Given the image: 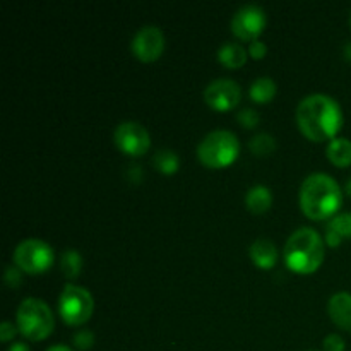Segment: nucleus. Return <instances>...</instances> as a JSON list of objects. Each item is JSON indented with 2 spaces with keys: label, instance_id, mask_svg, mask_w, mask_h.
Masks as SVG:
<instances>
[{
  "label": "nucleus",
  "instance_id": "b1692460",
  "mask_svg": "<svg viewBox=\"0 0 351 351\" xmlns=\"http://www.w3.org/2000/svg\"><path fill=\"white\" fill-rule=\"evenodd\" d=\"M324 351H345V339L339 335H328L322 341Z\"/></svg>",
  "mask_w": 351,
  "mask_h": 351
},
{
  "label": "nucleus",
  "instance_id": "2eb2a0df",
  "mask_svg": "<svg viewBox=\"0 0 351 351\" xmlns=\"http://www.w3.org/2000/svg\"><path fill=\"white\" fill-rule=\"evenodd\" d=\"M271 204H273V194L266 185H254L247 192L245 206L249 211L261 215V213H266L271 208Z\"/></svg>",
  "mask_w": 351,
  "mask_h": 351
},
{
  "label": "nucleus",
  "instance_id": "412c9836",
  "mask_svg": "<svg viewBox=\"0 0 351 351\" xmlns=\"http://www.w3.org/2000/svg\"><path fill=\"white\" fill-rule=\"evenodd\" d=\"M328 230L339 237V239H351V213H341L329 221Z\"/></svg>",
  "mask_w": 351,
  "mask_h": 351
},
{
  "label": "nucleus",
  "instance_id": "9b49d317",
  "mask_svg": "<svg viewBox=\"0 0 351 351\" xmlns=\"http://www.w3.org/2000/svg\"><path fill=\"white\" fill-rule=\"evenodd\" d=\"M132 53L143 62H154L165 50V34L158 26H143L132 38Z\"/></svg>",
  "mask_w": 351,
  "mask_h": 351
},
{
  "label": "nucleus",
  "instance_id": "473e14b6",
  "mask_svg": "<svg viewBox=\"0 0 351 351\" xmlns=\"http://www.w3.org/2000/svg\"><path fill=\"white\" fill-rule=\"evenodd\" d=\"M308 351H317V350H308Z\"/></svg>",
  "mask_w": 351,
  "mask_h": 351
},
{
  "label": "nucleus",
  "instance_id": "ddd939ff",
  "mask_svg": "<svg viewBox=\"0 0 351 351\" xmlns=\"http://www.w3.org/2000/svg\"><path fill=\"white\" fill-rule=\"evenodd\" d=\"M249 252L254 264H256L257 267H263V269H271L278 261L276 245L267 239H257L256 242L250 245Z\"/></svg>",
  "mask_w": 351,
  "mask_h": 351
},
{
  "label": "nucleus",
  "instance_id": "aec40b11",
  "mask_svg": "<svg viewBox=\"0 0 351 351\" xmlns=\"http://www.w3.org/2000/svg\"><path fill=\"white\" fill-rule=\"evenodd\" d=\"M60 269L67 278L74 280L82 269V257L75 250H65L60 259Z\"/></svg>",
  "mask_w": 351,
  "mask_h": 351
},
{
  "label": "nucleus",
  "instance_id": "5701e85b",
  "mask_svg": "<svg viewBox=\"0 0 351 351\" xmlns=\"http://www.w3.org/2000/svg\"><path fill=\"white\" fill-rule=\"evenodd\" d=\"M74 345L75 348L82 351L93 348V345H95V335H93L91 331H88V329H82V331H79L77 335L74 336Z\"/></svg>",
  "mask_w": 351,
  "mask_h": 351
},
{
  "label": "nucleus",
  "instance_id": "c85d7f7f",
  "mask_svg": "<svg viewBox=\"0 0 351 351\" xmlns=\"http://www.w3.org/2000/svg\"><path fill=\"white\" fill-rule=\"evenodd\" d=\"M47 351H72V350L65 345H55V346H50Z\"/></svg>",
  "mask_w": 351,
  "mask_h": 351
},
{
  "label": "nucleus",
  "instance_id": "423d86ee",
  "mask_svg": "<svg viewBox=\"0 0 351 351\" xmlns=\"http://www.w3.org/2000/svg\"><path fill=\"white\" fill-rule=\"evenodd\" d=\"M95 311V300L86 288L67 285L58 298V312L65 324L81 326L89 321Z\"/></svg>",
  "mask_w": 351,
  "mask_h": 351
},
{
  "label": "nucleus",
  "instance_id": "f257e3e1",
  "mask_svg": "<svg viewBox=\"0 0 351 351\" xmlns=\"http://www.w3.org/2000/svg\"><path fill=\"white\" fill-rule=\"evenodd\" d=\"M297 123L307 139L332 141L343 125V112L335 98L322 93L308 95L298 103Z\"/></svg>",
  "mask_w": 351,
  "mask_h": 351
},
{
  "label": "nucleus",
  "instance_id": "a211bd4d",
  "mask_svg": "<svg viewBox=\"0 0 351 351\" xmlns=\"http://www.w3.org/2000/svg\"><path fill=\"white\" fill-rule=\"evenodd\" d=\"M153 163L158 171H161V173L165 175H171L178 170V167H180V158L177 156L175 151L160 149L156 151V154H154Z\"/></svg>",
  "mask_w": 351,
  "mask_h": 351
},
{
  "label": "nucleus",
  "instance_id": "a878e982",
  "mask_svg": "<svg viewBox=\"0 0 351 351\" xmlns=\"http://www.w3.org/2000/svg\"><path fill=\"white\" fill-rule=\"evenodd\" d=\"M267 53V47L264 45V41L254 40L249 45V55H252L254 58H264Z\"/></svg>",
  "mask_w": 351,
  "mask_h": 351
},
{
  "label": "nucleus",
  "instance_id": "4be33fe9",
  "mask_svg": "<svg viewBox=\"0 0 351 351\" xmlns=\"http://www.w3.org/2000/svg\"><path fill=\"white\" fill-rule=\"evenodd\" d=\"M237 119H239V122L242 123V127H245V129H254V127L259 123L261 115L254 108H243L240 110Z\"/></svg>",
  "mask_w": 351,
  "mask_h": 351
},
{
  "label": "nucleus",
  "instance_id": "4468645a",
  "mask_svg": "<svg viewBox=\"0 0 351 351\" xmlns=\"http://www.w3.org/2000/svg\"><path fill=\"white\" fill-rule=\"evenodd\" d=\"M329 161H331L335 167L346 168L351 165V141L346 137H335L332 141H329L328 149H326Z\"/></svg>",
  "mask_w": 351,
  "mask_h": 351
},
{
  "label": "nucleus",
  "instance_id": "20e7f679",
  "mask_svg": "<svg viewBox=\"0 0 351 351\" xmlns=\"http://www.w3.org/2000/svg\"><path fill=\"white\" fill-rule=\"evenodd\" d=\"M17 329L29 341H41L51 335L55 326L53 312L40 298H24L16 314Z\"/></svg>",
  "mask_w": 351,
  "mask_h": 351
},
{
  "label": "nucleus",
  "instance_id": "6ab92c4d",
  "mask_svg": "<svg viewBox=\"0 0 351 351\" xmlns=\"http://www.w3.org/2000/svg\"><path fill=\"white\" fill-rule=\"evenodd\" d=\"M249 147L256 156H269L271 153L276 151V139L267 132L256 134V136L250 139Z\"/></svg>",
  "mask_w": 351,
  "mask_h": 351
},
{
  "label": "nucleus",
  "instance_id": "2f4dec72",
  "mask_svg": "<svg viewBox=\"0 0 351 351\" xmlns=\"http://www.w3.org/2000/svg\"><path fill=\"white\" fill-rule=\"evenodd\" d=\"M350 26H351V12H350Z\"/></svg>",
  "mask_w": 351,
  "mask_h": 351
},
{
  "label": "nucleus",
  "instance_id": "39448f33",
  "mask_svg": "<svg viewBox=\"0 0 351 351\" xmlns=\"http://www.w3.org/2000/svg\"><path fill=\"white\" fill-rule=\"evenodd\" d=\"M240 143L230 130L219 129L209 132L197 146V158L208 168H225L237 160Z\"/></svg>",
  "mask_w": 351,
  "mask_h": 351
},
{
  "label": "nucleus",
  "instance_id": "0eeeda50",
  "mask_svg": "<svg viewBox=\"0 0 351 351\" xmlns=\"http://www.w3.org/2000/svg\"><path fill=\"white\" fill-rule=\"evenodd\" d=\"M14 264L27 274H40L53 264V250L40 239H26L14 250Z\"/></svg>",
  "mask_w": 351,
  "mask_h": 351
},
{
  "label": "nucleus",
  "instance_id": "1a4fd4ad",
  "mask_svg": "<svg viewBox=\"0 0 351 351\" xmlns=\"http://www.w3.org/2000/svg\"><path fill=\"white\" fill-rule=\"evenodd\" d=\"M266 27V14L263 7L256 3L243 5L233 14L232 19V31L237 38L243 41H254L259 38Z\"/></svg>",
  "mask_w": 351,
  "mask_h": 351
},
{
  "label": "nucleus",
  "instance_id": "c756f323",
  "mask_svg": "<svg viewBox=\"0 0 351 351\" xmlns=\"http://www.w3.org/2000/svg\"><path fill=\"white\" fill-rule=\"evenodd\" d=\"M343 53H345L346 60L351 62V43H346L345 45V50H343Z\"/></svg>",
  "mask_w": 351,
  "mask_h": 351
},
{
  "label": "nucleus",
  "instance_id": "dca6fc26",
  "mask_svg": "<svg viewBox=\"0 0 351 351\" xmlns=\"http://www.w3.org/2000/svg\"><path fill=\"white\" fill-rule=\"evenodd\" d=\"M218 60L228 69H239L247 62V50L239 43H225L218 50Z\"/></svg>",
  "mask_w": 351,
  "mask_h": 351
},
{
  "label": "nucleus",
  "instance_id": "f03ea898",
  "mask_svg": "<svg viewBox=\"0 0 351 351\" xmlns=\"http://www.w3.org/2000/svg\"><path fill=\"white\" fill-rule=\"evenodd\" d=\"M343 202L338 182L328 173H311L300 187V208L311 219H326L335 215Z\"/></svg>",
  "mask_w": 351,
  "mask_h": 351
},
{
  "label": "nucleus",
  "instance_id": "9d476101",
  "mask_svg": "<svg viewBox=\"0 0 351 351\" xmlns=\"http://www.w3.org/2000/svg\"><path fill=\"white\" fill-rule=\"evenodd\" d=\"M242 98V89L233 79H215L204 89V99L211 108L218 112H228L235 108Z\"/></svg>",
  "mask_w": 351,
  "mask_h": 351
},
{
  "label": "nucleus",
  "instance_id": "f3484780",
  "mask_svg": "<svg viewBox=\"0 0 351 351\" xmlns=\"http://www.w3.org/2000/svg\"><path fill=\"white\" fill-rule=\"evenodd\" d=\"M276 82L271 77H257L250 84L249 95L256 103H267L276 96Z\"/></svg>",
  "mask_w": 351,
  "mask_h": 351
},
{
  "label": "nucleus",
  "instance_id": "f8f14e48",
  "mask_svg": "<svg viewBox=\"0 0 351 351\" xmlns=\"http://www.w3.org/2000/svg\"><path fill=\"white\" fill-rule=\"evenodd\" d=\"M328 314L338 328L351 332V293L339 291L328 302Z\"/></svg>",
  "mask_w": 351,
  "mask_h": 351
},
{
  "label": "nucleus",
  "instance_id": "6e6552de",
  "mask_svg": "<svg viewBox=\"0 0 351 351\" xmlns=\"http://www.w3.org/2000/svg\"><path fill=\"white\" fill-rule=\"evenodd\" d=\"M113 139L119 149L129 156H143L151 146V136L146 127L134 120L119 123L113 132Z\"/></svg>",
  "mask_w": 351,
  "mask_h": 351
},
{
  "label": "nucleus",
  "instance_id": "393cba45",
  "mask_svg": "<svg viewBox=\"0 0 351 351\" xmlns=\"http://www.w3.org/2000/svg\"><path fill=\"white\" fill-rule=\"evenodd\" d=\"M21 269L17 266H9L5 269V274H3V281L7 283V287L17 288L21 285Z\"/></svg>",
  "mask_w": 351,
  "mask_h": 351
},
{
  "label": "nucleus",
  "instance_id": "bb28decb",
  "mask_svg": "<svg viewBox=\"0 0 351 351\" xmlns=\"http://www.w3.org/2000/svg\"><path fill=\"white\" fill-rule=\"evenodd\" d=\"M14 336H16V328H14L12 322H2L0 324V339H2L3 343L10 341V339H14Z\"/></svg>",
  "mask_w": 351,
  "mask_h": 351
},
{
  "label": "nucleus",
  "instance_id": "cd10ccee",
  "mask_svg": "<svg viewBox=\"0 0 351 351\" xmlns=\"http://www.w3.org/2000/svg\"><path fill=\"white\" fill-rule=\"evenodd\" d=\"M9 351H31V350H29V346L26 345V343H12Z\"/></svg>",
  "mask_w": 351,
  "mask_h": 351
},
{
  "label": "nucleus",
  "instance_id": "7ed1b4c3",
  "mask_svg": "<svg viewBox=\"0 0 351 351\" xmlns=\"http://www.w3.org/2000/svg\"><path fill=\"white\" fill-rule=\"evenodd\" d=\"M324 240L314 228L308 226L295 230L285 245L287 266L300 274H311L317 271L324 261Z\"/></svg>",
  "mask_w": 351,
  "mask_h": 351
},
{
  "label": "nucleus",
  "instance_id": "7c9ffc66",
  "mask_svg": "<svg viewBox=\"0 0 351 351\" xmlns=\"http://www.w3.org/2000/svg\"><path fill=\"white\" fill-rule=\"evenodd\" d=\"M346 194H348L350 195V197H351V177H350V180L348 182H346Z\"/></svg>",
  "mask_w": 351,
  "mask_h": 351
}]
</instances>
